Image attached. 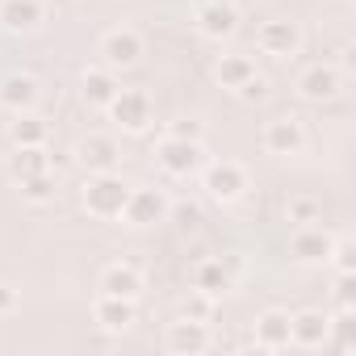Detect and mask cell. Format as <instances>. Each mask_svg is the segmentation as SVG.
I'll list each match as a JSON object with an SVG mask.
<instances>
[{"instance_id": "1", "label": "cell", "mask_w": 356, "mask_h": 356, "mask_svg": "<svg viewBox=\"0 0 356 356\" xmlns=\"http://www.w3.org/2000/svg\"><path fill=\"white\" fill-rule=\"evenodd\" d=\"M126 197H130V185L122 181L118 172H92V181H88V189H84V210H88L92 218L109 222V218H122Z\"/></svg>"}, {"instance_id": "2", "label": "cell", "mask_w": 356, "mask_h": 356, "mask_svg": "<svg viewBox=\"0 0 356 356\" xmlns=\"http://www.w3.org/2000/svg\"><path fill=\"white\" fill-rule=\"evenodd\" d=\"M105 109H109V118H113L122 130H130V134H138V130L151 126V97L138 92V88H118V97H113Z\"/></svg>"}, {"instance_id": "3", "label": "cell", "mask_w": 356, "mask_h": 356, "mask_svg": "<svg viewBox=\"0 0 356 356\" xmlns=\"http://www.w3.org/2000/svg\"><path fill=\"white\" fill-rule=\"evenodd\" d=\"M155 163L168 176H193L202 168V143H193V138H172L168 134L159 143V151H155Z\"/></svg>"}, {"instance_id": "4", "label": "cell", "mask_w": 356, "mask_h": 356, "mask_svg": "<svg viewBox=\"0 0 356 356\" xmlns=\"http://www.w3.org/2000/svg\"><path fill=\"white\" fill-rule=\"evenodd\" d=\"M168 210H172V202L159 189H130V197L122 206V218L130 227H155V222L168 218Z\"/></svg>"}, {"instance_id": "5", "label": "cell", "mask_w": 356, "mask_h": 356, "mask_svg": "<svg viewBox=\"0 0 356 356\" xmlns=\"http://www.w3.org/2000/svg\"><path fill=\"white\" fill-rule=\"evenodd\" d=\"M206 193H210L214 202H235V197H243V193H248V172H243L239 163H231V159L210 163V168H206Z\"/></svg>"}, {"instance_id": "6", "label": "cell", "mask_w": 356, "mask_h": 356, "mask_svg": "<svg viewBox=\"0 0 356 356\" xmlns=\"http://www.w3.org/2000/svg\"><path fill=\"white\" fill-rule=\"evenodd\" d=\"M101 55H105V67H134L143 55H147V47H143V38H138V30H109L105 34V42H101Z\"/></svg>"}, {"instance_id": "7", "label": "cell", "mask_w": 356, "mask_h": 356, "mask_svg": "<svg viewBox=\"0 0 356 356\" xmlns=\"http://www.w3.org/2000/svg\"><path fill=\"white\" fill-rule=\"evenodd\" d=\"M331 235L323 231V227H298V235L289 239V256L298 260V264H327V256H331Z\"/></svg>"}, {"instance_id": "8", "label": "cell", "mask_w": 356, "mask_h": 356, "mask_svg": "<svg viewBox=\"0 0 356 356\" xmlns=\"http://www.w3.org/2000/svg\"><path fill=\"white\" fill-rule=\"evenodd\" d=\"M331 339V318L323 310H302L289 318V343L298 348H323Z\"/></svg>"}, {"instance_id": "9", "label": "cell", "mask_w": 356, "mask_h": 356, "mask_svg": "<svg viewBox=\"0 0 356 356\" xmlns=\"http://www.w3.org/2000/svg\"><path fill=\"white\" fill-rule=\"evenodd\" d=\"M214 343L210 327L206 323H193V318H181V323H172L168 327V352H181V356H197Z\"/></svg>"}, {"instance_id": "10", "label": "cell", "mask_w": 356, "mask_h": 356, "mask_svg": "<svg viewBox=\"0 0 356 356\" xmlns=\"http://www.w3.org/2000/svg\"><path fill=\"white\" fill-rule=\"evenodd\" d=\"M339 88H343V76H339L331 63H314V67H306L302 80H298V92H302L306 101H331V97H339Z\"/></svg>"}, {"instance_id": "11", "label": "cell", "mask_w": 356, "mask_h": 356, "mask_svg": "<svg viewBox=\"0 0 356 356\" xmlns=\"http://www.w3.org/2000/svg\"><path fill=\"white\" fill-rule=\"evenodd\" d=\"M92 318L105 331H130L134 327V298H118V293H101L92 302Z\"/></svg>"}, {"instance_id": "12", "label": "cell", "mask_w": 356, "mask_h": 356, "mask_svg": "<svg viewBox=\"0 0 356 356\" xmlns=\"http://www.w3.org/2000/svg\"><path fill=\"white\" fill-rule=\"evenodd\" d=\"M42 0H0V26L13 34H30L42 26Z\"/></svg>"}, {"instance_id": "13", "label": "cell", "mask_w": 356, "mask_h": 356, "mask_svg": "<svg viewBox=\"0 0 356 356\" xmlns=\"http://www.w3.org/2000/svg\"><path fill=\"white\" fill-rule=\"evenodd\" d=\"M197 30H202L206 38L222 42V38H231V34L239 30V9L227 5V0H214V5H206V9L197 13Z\"/></svg>"}, {"instance_id": "14", "label": "cell", "mask_w": 356, "mask_h": 356, "mask_svg": "<svg viewBox=\"0 0 356 356\" xmlns=\"http://www.w3.org/2000/svg\"><path fill=\"white\" fill-rule=\"evenodd\" d=\"M256 47H260L264 55H293V51L302 47V34H298L293 22H264V26L256 30Z\"/></svg>"}, {"instance_id": "15", "label": "cell", "mask_w": 356, "mask_h": 356, "mask_svg": "<svg viewBox=\"0 0 356 356\" xmlns=\"http://www.w3.org/2000/svg\"><path fill=\"white\" fill-rule=\"evenodd\" d=\"M260 143H264L268 155H293V151H302V122H293V118H273V122L264 126Z\"/></svg>"}, {"instance_id": "16", "label": "cell", "mask_w": 356, "mask_h": 356, "mask_svg": "<svg viewBox=\"0 0 356 356\" xmlns=\"http://www.w3.org/2000/svg\"><path fill=\"white\" fill-rule=\"evenodd\" d=\"M76 159H80L88 172H113V168H118V143L105 138V134H88V138L76 147Z\"/></svg>"}, {"instance_id": "17", "label": "cell", "mask_w": 356, "mask_h": 356, "mask_svg": "<svg viewBox=\"0 0 356 356\" xmlns=\"http://www.w3.org/2000/svg\"><path fill=\"white\" fill-rule=\"evenodd\" d=\"M252 343L264 348V352H277V348H289V314L285 310H268L256 318V331H252Z\"/></svg>"}, {"instance_id": "18", "label": "cell", "mask_w": 356, "mask_h": 356, "mask_svg": "<svg viewBox=\"0 0 356 356\" xmlns=\"http://www.w3.org/2000/svg\"><path fill=\"white\" fill-rule=\"evenodd\" d=\"M34 101H38V80L34 76H9L5 84H0V105L13 109V113L34 109Z\"/></svg>"}, {"instance_id": "19", "label": "cell", "mask_w": 356, "mask_h": 356, "mask_svg": "<svg viewBox=\"0 0 356 356\" xmlns=\"http://www.w3.org/2000/svg\"><path fill=\"white\" fill-rule=\"evenodd\" d=\"M101 289L118 293V298H138L143 293V273L134 264H109L105 277H101Z\"/></svg>"}, {"instance_id": "20", "label": "cell", "mask_w": 356, "mask_h": 356, "mask_svg": "<svg viewBox=\"0 0 356 356\" xmlns=\"http://www.w3.org/2000/svg\"><path fill=\"white\" fill-rule=\"evenodd\" d=\"M118 80H113V67H88L84 72V101L88 105H109L118 97Z\"/></svg>"}, {"instance_id": "21", "label": "cell", "mask_w": 356, "mask_h": 356, "mask_svg": "<svg viewBox=\"0 0 356 356\" xmlns=\"http://www.w3.org/2000/svg\"><path fill=\"white\" fill-rule=\"evenodd\" d=\"M47 168H51V155H47V147H17V155L9 159V172L17 176V181H30V176L47 172Z\"/></svg>"}, {"instance_id": "22", "label": "cell", "mask_w": 356, "mask_h": 356, "mask_svg": "<svg viewBox=\"0 0 356 356\" xmlns=\"http://www.w3.org/2000/svg\"><path fill=\"white\" fill-rule=\"evenodd\" d=\"M252 72H256V63H252L248 55H222V59H218V67H214L218 84H222V88H231V92H235Z\"/></svg>"}, {"instance_id": "23", "label": "cell", "mask_w": 356, "mask_h": 356, "mask_svg": "<svg viewBox=\"0 0 356 356\" xmlns=\"http://www.w3.org/2000/svg\"><path fill=\"white\" fill-rule=\"evenodd\" d=\"M9 134H13V143H17V147H47V122H42V118H34L30 109H26V113H17V122L9 126Z\"/></svg>"}, {"instance_id": "24", "label": "cell", "mask_w": 356, "mask_h": 356, "mask_svg": "<svg viewBox=\"0 0 356 356\" xmlns=\"http://www.w3.org/2000/svg\"><path fill=\"white\" fill-rule=\"evenodd\" d=\"M318 218H323V202H318L314 193H293V197L285 202V222L310 227V222H318Z\"/></svg>"}, {"instance_id": "25", "label": "cell", "mask_w": 356, "mask_h": 356, "mask_svg": "<svg viewBox=\"0 0 356 356\" xmlns=\"http://www.w3.org/2000/svg\"><path fill=\"white\" fill-rule=\"evenodd\" d=\"M181 318H193V323H214L218 318V293H206V289H193L185 302H181Z\"/></svg>"}, {"instance_id": "26", "label": "cell", "mask_w": 356, "mask_h": 356, "mask_svg": "<svg viewBox=\"0 0 356 356\" xmlns=\"http://www.w3.org/2000/svg\"><path fill=\"white\" fill-rule=\"evenodd\" d=\"M193 289H206V293L231 289V273L222 268V260H202V264L193 268Z\"/></svg>"}, {"instance_id": "27", "label": "cell", "mask_w": 356, "mask_h": 356, "mask_svg": "<svg viewBox=\"0 0 356 356\" xmlns=\"http://www.w3.org/2000/svg\"><path fill=\"white\" fill-rule=\"evenodd\" d=\"M55 189H59V181H55V172H51V168H47V172H38V176H30V181H22V197H26V202H34V206L51 202V197H55Z\"/></svg>"}, {"instance_id": "28", "label": "cell", "mask_w": 356, "mask_h": 356, "mask_svg": "<svg viewBox=\"0 0 356 356\" xmlns=\"http://www.w3.org/2000/svg\"><path fill=\"white\" fill-rule=\"evenodd\" d=\"M352 256H356L352 239H335V243H331V256H327V260H335V268H339V273H352V264H356Z\"/></svg>"}, {"instance_id": "29", "label": "cell", "mask_w": 356, "mask_h": 356, "mask_svg": "<svg viewBox=\"0 0 356 356\" xmlns=\"http://www.w3.org/2000/svg\"><path fill=\"white\" fill-rule=\"evenodd\" d=\"M235 92H239V97H243V101H264V97H268V80H264V76H256V72H252V76H248V80H243V84H239V88H235Z\"/></svg>"}, {"instance_id": "30", "label": "cell", "mask_w": 356, "mask_h": 356, "mask_svg": "<svg viewBox=\"0 0 356 356\" xmlns=\"http://www.w3.org/2000/svg\"><path fill=\"white\" fill-rule=\"evenodd\" d=\"M335 306H339V314H352V273H339V281H335Z\"/></svg>"}, {"instance_id": "31", "label": "cell", "mask_w": 356, "mask_h": 356, "mask_svg": "<svg viewBox=\"0 0 356 356\" xmlns=\"http://www.w3.org/2000/svg\"><path fill=\"white\" fill-rule=\"evenodd\" d=\"M168 214H176V222H181L185 231H197V227H202V210H197V206H176V210H168Z\"/></svg>"}, {"instance_id": "32", "label": "cell", "mask_w": 356, "mask_h": 356, "mask_svg": "<svg viewBox=\"0 0 356 356\" xmlns=\"http://www.w3.org/2000/svg\"><path fill=\"white\" fill-rule=\"evenodd\" d=\"M172 138H193V143H202V122H189V118L172 122Z\"/></svg>"}, {"instance_id": "33", "label": "cell", "mask_w": 356, "mask_h": 356, "mask_svg": "<svg viewBox=\"0 0 356 356\" xmlns=\"http://www.w3.org/2000/svg\"><path fill=\"white\" fill-rule=\"evenodd\" d=\"M17 310V293L9 285H0V314H13Z\"/></svg>"}]
</instances>
